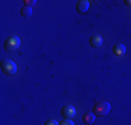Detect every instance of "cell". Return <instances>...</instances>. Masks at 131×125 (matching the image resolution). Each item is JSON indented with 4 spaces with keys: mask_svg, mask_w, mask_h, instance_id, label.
Returning <instances> with one entry per match:
<instances>
[{
    "mask_svg": "<svg viewBox=\"0 0 131 125\" xmlns=\"http://www.w3.org/2000/svg\"><path fill=\"white\" fill-rule=\"evenodd\" d=\"M93 114L95 115H99V117H105L110 112V103L107 102H98L95 103L93 106Z\"/></svg>",
    "mask_w": 131,
    "mask_h": 125,
    "instance_id": "6da1fadb",
    "label": "cell"
},
{
    "mask_svg": "<svg viewBox=\"0 0 131 125\" xmlns=\"http://www.w3.org/2000/svg\"><path fill=\"white\" fill-rule=\"evenodd\" d=\"M2 71L3 74L6 75H14L17 72V65H15V62L13 60H3L2 62Z\"/></svg>",
    "mask_w": 131,
    "mask_h": 125,
    "instance_id": "7a4b0ae2",
    "label": "cell"
},
{
    "mask_svg": "<svg viewBox=\"0 0 131 125\" xmlns=\"http://www.w3.org/2000/svg\"><path fill=\"white\" fill-rule=\"evenodd\" d=\"M21 46V40L18 36H10L7 40L4 42V49L7 52H14Z\"/></svg>",
    "mask_w": 131,
    "mask_h": 125,
    "instance_id": "3957f363",
    "label": "cell"
},
{
    "mask_svg": "<svg viewBox=\"0 0 131 125\" xmlns=\"http://www.w3.org/2000/svg\"><path fill=\"white\" fill-rule=\"evenodd\" d=\"M75 114H77V110H75V107L71 106V104H67L61 108V115H63L64 120H73V118L75 117Z\"/></svg>",
    "mask_w": 131,
    "mask_h": 125,
    "instance_id": "277c9868",
    "label": "cell"
},
{
    "mask_svg": "<svg viewBox=\"0 0 131 125\" xmlns=\"http://www.w3.org/2000/svg\"><path fill=\"white\" fill-rule=\"evenodd\" d=\"M75 10L78 14H85V12L89 10V2L88 0H80V2H77Z\"/></svg>",
    "mask_w": 131,
    "mask_h": 125,
    "instance_id": "5b68a950",
    "label": "cell"
},
{
    "mask_svg": "<svg viewBox=\"0 0 131 125\" xmlns=\"http://www.w3.org/2000/svg\"><path fill=\"white\" fill-rule=\"evenodd\" d=\"M89 45H91L92 47H101V46L103 45V38L101 35H93L91 38V40H89Z\"/></svg>",
    "mask_w": 131,
    "mask_h": 125,
    "instance_id": "8992f818",
    "label": "cell"
},
{
    "mask_svg": "<svg viewBox=\"0 0 131 125\" xmlns=\"http://www.w3.org/2000/svg\"><path fill=\"white\" fill-rule=\"evenodd\" d=\"M113 53L116 56H124L126 54V46H124L123 43H117V45H114Z\"/></svg>",
    "mask_w": 131,
    "mask_h": 125,
    "instance_id": "52a82bcc",
    "label": "cell"
},
{
    "mask_svg": "<svg viewBox=\"0 0 131 125\" xmlns=\"http://www.w3.org/2000/svg\"><path fill=\"white\" fill-rule=\"evenodd\" d=\"M95 117L96 115L93 114V112H85V114L82 115V121L85 124H92L93 121H95Z\"/></svg>",
    "mask_w": 131,
    "mask_h": 125,
    "instance_id": "ba28073f",
    "label": "cell"
},
{
    "mask_svg": "<svg viewBox=\"0 0 131 125\" xmlns=\"http://www.w3.org/2000/svg\"><path fill=\"white\" fill-rule=\"evenodd\" d=\"M21 15H23V17H31V15H32V7L24 6V7L21 8Z\"/></svg>",
    "mask_w": 131,
    "mask_h": 125,
    "instance_id": "9c48e42d",
    "label": "cell"
},
{
    "mask_svg": "<svg viewBox=\"0 0 131 125\" xmlns=\"http://www.w3.org/2000/svg\"><path fill=\"white\" fill-rule=\"evenodd\" d=\"M45 125H60V124H59L57 121L54 120V118H50V120H48V121L45 122Z\"/></svg>",
    "mask_w": 131,
    "mask_h": 125,
    "instance_id": "30bf717a",
    "label": "cell"
},
{
    "mask_svg": "<svg viewBox=\"0 0 131 125\" xmlns=\"http://www.w3.org/2000/svg\"><path fill=\"white\" fill-rule=\"evenodd\" d=\"M24 3H25V6H27V7H32V6H35V4H36V2H35V0H31V2H29V0H25Z\"/></svg>",
    "mask_w": 131,
    "mask_h": 125,
    "instance_id": "8fae6325",
    "label": "cell"
},
{
    "mask_svg": "<svg viewBox=\"0 0 131 125\" xmlns=\"http://www.w3.org/2000/svg\"><path fill=\"white\" fill-rule=\"evenodd\" d=\"M60 125H75L71 120H63V122H60Z\"/></svg>",
    "mask_w": 131,
    "mask_h": 125,
    "instance_id": "7c38bea8",
    "label": "cell"
},
{
    "mask_svg": "<svg viewBox=\"0 0 131 125\" xmlns=\"http://www.w3.org/2000/svg\"><path fill=\"white\" fill-rule=\"evenodd\" d=\"M124 3H126V6H128V7H131V0H124Z\"/></svg>",
    "mask_w": 131,
    "mask_h": 125,
    "instance_id": "4fadbf2b",
    "label": "cell"
}]
</instances>
